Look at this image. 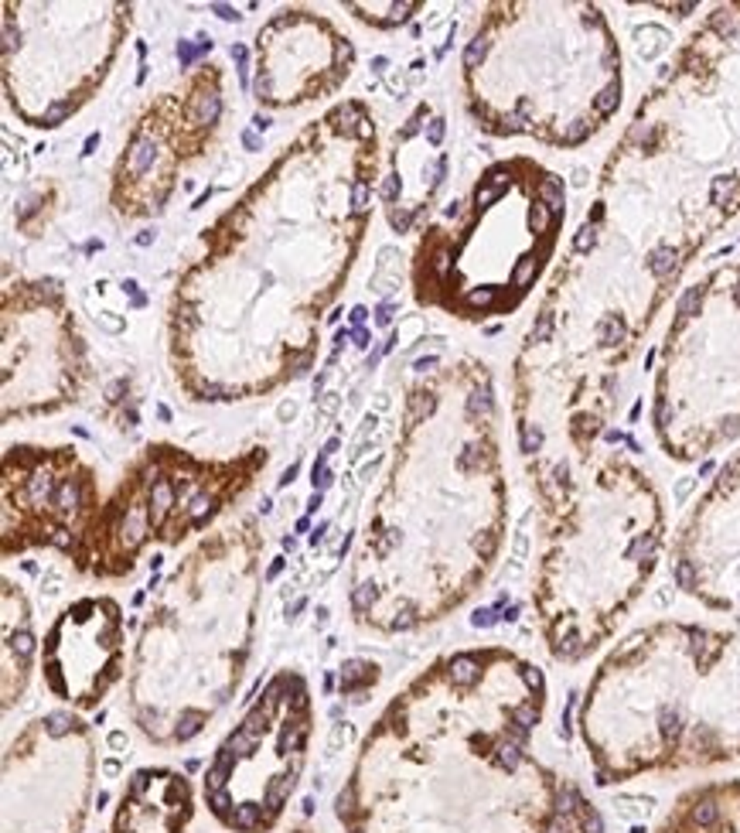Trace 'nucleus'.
I'll return each mask as SVG.
<instances>
[{
    "label": "nucleus",
    "mask_w": 740,
    "mask_h": 833,
    "mask_svg": "<svg viewBox=\"0 0 740 833\" xmlns=\"http://www.w3.org/2000/svg\"><path fill=\"white\" fill-rule=\"evenodd\" d=\"M222 83V65L201 62L178 86L147 102L113 164L109 205L120 219H150L164 212L181 171L208 154L225 113Z\"/></svg>",
    "instance_id": "nucleus-14"
},
{
    "label": "nucleus",
    "mask_w": 740,
    "mask_h": 833,
    "mask_svg": "<svg viewBox=\"0 0 740 833\" xmlns=\"http://www.w3.org/2000/svg\"><path fill=\"white\" fill-rule=\"evenodd\" d=\"M38 673L45 690L69 711H96L130 673L120 601L109 594L69 601L41 639Z\"/></svg>",
    "instance_id": "nucleus-19"
},
{
    "label": "nucleus",
    "mask_w": 740,
    "mask_h": 833,
    "mask_svg": "<svg viewBox=\"0 0 740 833\" xmlns=\"http://www.w3.org/2000/svg\"><path fill=\"white\" fill-rule=\"evenodd\" d=\"M267 533L256 516L208 530L144 612L126 714L154 748H185L243 686L263 601Z\"/></svg>",
    "instance_id": "nucleus-6"
},
{
    "label": "nucleus",
    "mask_w": 740,
    "mask_h": 833,
    "mask_svg": "<svg viewBox=\"0 0 740 833\" xmlns=\"http://www.w3.org/2000/svg\"><path fill=\"white\" fill-rule=\"evenodd\" d=\"M0 704L3 711H14L31 683L34 662L41 659V639L34 632V612L27 594L21 591V584H14L10 577H3L0 587Z\"/></svg>",
    "instance_id": "nucleus-22"
},
{
    "label": "nucleus",
    "mask_w": 740,
    "mask_h": 833,
    "mask_svg": "<svg viewBox=\"0 0 740 833\" xmlns=\"http://www.w3.org/2000/svg\"><path fill=\"white\" fill-rule=\"evenodd\" d=\"M375 178V116L345 99L201 232L168 311L171 366L191 400H249L307 369L366 239Z\"/></svg>",
    "instance_id": "nucleus-1"
},
{
    "label": "nucleus",
    "mask_w": 740,
    "mask_h": 833,
    "mask_svg": "<svg viewBox=\"0 0 740 833\" xmlns=\"http://www.w3.org/2000/svg\"><path fill=\"white\" fill-rule=\"evenodd\" d=\"M651 431L679 464L740 437V257L710 267L675 301L651 382Z\"/></svg>",
    "instance_id": "nucleus-11"
},
{
    "label": "nucleus",
    "mask_w": 740,
    "mask_h": 833,
    "mask_svg": "<svg viewBox=\"0 0 740 833\" xmlns=\"http://www.w3.org/2000/svg\"><path fill=\"white\" fill-rule=\"evenodd\" d=\"M198 799L185 772L168 765L133 768L116 810L109 833H188Z\"/></svg>",
    "instance_id": "nucleus-21"
},
{
    "label": "nucleus",
    "mask_w": 740,
    "mask_h": 833,
    "mask_svg": "<svg viewBox=\"0 0 740 833\" xmlns=\"http://www.w3.org/2000/svg\"><path fill=\"white\" fill-rule=\"evenodd\" d=\"M3 424L72 407L89 382V352L62 280L3 287Z\"/></svg>",
    "instance_id": "nucleus-16"
},
{
    "label": "nucleus",
    "mask_w": 740,
    "mask_h": 833,
    "mask_svg": "<svg viewBox=\"0 0 740 833\" xmlns=\"http://www.w3.org/2000/svg\"><path fill=\"white\" fill-rule=\"evenodd\" d=\"M133 21L130 3H3V93L14 116L55 130L106 83Z\"/></svg>",
    "instance_id": "nucleus-12"
},
{
    "label": "nucleus",
    "mask_w": 740,
    "mask_h": 833,
    "mask_svg": "<svg viewBox=\"0 0 740 833\" xmlns=\"http://www.w3.org/2000/svg\"><path fill=\"white\" fill-rule=\"evenodd\" d=\"M508 537V478L491 369L423 372L348 563V615L375 636L444 622L491 577Z\"/></svg>",
    "instance_id": "nucleus-3"
},
{
    "label": "nucleus",
    "mask_w": 740,
    "mask_h": 833,
    "mask_svg": "<svg viewBox=\"0 0 740 833\" xmlns=\"http://www.w3.org/2000/svg\"><path fill=\"white\" fill-rule=\"evenodd\" d=\"M597 786L740 761V622L658 618L604 656L580 704Z\"/></svg>",
    "instance_id": "nucleus-5"
},
{
    "label": "nucleus",
    "mask_w": 740,
    "mask_h": 833,
    "mask_svg": "<svg viewBox=\"0 0 740 833\" xmlns=\"http://www.w3.org/2000/svg\"><path fill=\"white\" fill-rule=\"evenodd\" d=\"M352 69L348 34L307 7H287L256 31L253 96L267 109H293L338 93Z\"/></svg>",
    "instance_id": "nucleus-18"
},
{
    "label": "nucleus",
    "mask_w": 740,
    "mask_h": 833,
    "mask_svg": "<svg viewBox=\"0 0 740 833\" xmlns=\"http://www.w3.org/2000/svg\"><path fill=\"white\" fill-rule=\"evenodd\" d=\"M651 833H740V779L689 786Z\"/></svg>",
    "instance_id": "nucleus-23"
},
{
    "label": "nucleus",
    "mask_w": 740,
    "mask_h": 833,
    "mask_svg": "<svg viewBox=\"0 0 740 833\" xmlns=\"http://www.w3.org/2000/svg\"><path fill=\"white\" fill-rule=\"evenodd\" d=\"M740 215V3L679 45L614 144L583 226L672 277Z\"/></svg>",
    "instance_id": "nucleus-4"
},
{
    "label": "nucleus",
    "mask_w": 740,
    "mask_h": 833,
    "mask_svg": "<svg viewBox=\"0 0 740 833\" xmlns=\"http://www.w3.org/2000/svg\"><path fill=\"white\" fill-rule=\"evenodd\" d=\"M672 581L699 608L740 618V451L682 519L672 543Z\"/></svg>",
    "instance_id": "nucleus-20"
},
{
    "label": "nucleus",
    "mask_w": 740,
    "mask_h": 833,
    "mask_svg": "<svg viewBox=\"0 0 740 833\" xmlns=\"http://www.w3.org/2000/svg\"><path fill=\"white\" fill-rule=\"evenodd\" d=\"M290 833H311V830H307V827H293Z\"/></svg>",
    "instance_id": "nucleus-25"
},
{
    "label": "nucleus",
    "mask_w": 740,
    "mask_h": 833,
    "mask_svg": "<svg viewBox=\"0 0 740 833\" xmlns=\"http://www.w3.org/2000/svg\"><path fill=\"white\" fill-rule=\"evenodd\" d=\"M461 83L484 133L576 151L621 109L625 58L597 3H488Z\"/></svg>",
    "instance_id": "nucleus-8"
},
{
    "label": "nucleus",
    "mask_w": 740,
    "mask_h": 833,
    "mask_svg": "<svg viewBox=\"0 0 740 833\" xmlns=\"http://www.w3.org/2000/svg\"><path fill=\"white\" fill-rule=\"evenodd\" d=\"M546 676L505 646L458 649L389 697L335 796L341 833H604L536 755Z\"/></svg>",
    "instance_id": "nucleus-2"
},
{
    "label": "nucleus",
    "mask_w": 740,
    "mask_h": 833,
    "mask_svg": "<svg viewBox=\"0 0 740 833\" xmlns=\"http://www.w3.org/2000/svg\"><path fill=\"white\" fill-rule=\"evenodd\" d=\"M267 464V444H249L222 458L194 455L168 441L144 444L69 554L72 570L89 581L130 577L150 550L178 547L194 533L215 530L260 482Z\"/></svg>",
    "instance_id": "nucleus-10"
},
{
    "label": "nucleus",
    "mask_w": 740,
    "mask_h": 833,
    "mask_svg": "<svg viewBox=\"0 0 740 833\" xmlns=\"http://www.w3.org/2000/svg\"><path fill=\"white\" fill-rule=\"evenodd\" d=\"M106 495L76 444H7L0 475V556L72 554Z\"/></svg>",
    "instance_id": "nucleus-17"
},
{
    "label": "nucleus",
    "mask_w": 740,
    "mask_h": 833,
    "mask_svg": "<svg viewBox=\"0 0 740 833\" xmlns=\"http://www.w3.org/2000/svg\"><path fill=\"white\" fill-rule=\"evenodd\" d=\"M314 738V697L300 669H277L212 751L201 803L225 833H273L300 786Z\"/></svg>",
    "instance_id": "nucleus-13"
},
{
    "label": "nucleus",
    "mask_w": 740,
    "mask_h": 833,
    "mask_svg": "<svg viewBox=\"0 0 740 833\" xmlns=\"http://www.w3.org/2000/svg\"><path fill=\"white\" fill-rule=\"evenodd\" d=\"M359 21L375 24V28H396L403 21H410L416 10H423V3H345Z\"/></svg>",
    "instance_id": "nucleus-24"
},
{
    "label": "nucleus",
    "mask_w": 740,
    "mask_h": 833,
    "mask_svg": "<svg viewBox=\"0 0 740 833\" xmlns=\"http://www.w3.org/2000/svg\"><path fill=\"white\" fill-rule=\"evenodd\" d=\"M529 482L539 499L532 612L556 662H580L618 632L651 584L665 502L645 468L604 448Z\"/></svg>",
    "instance_id": "nucleus-7"
},
{
    "label": "nucleus",
    "mask_w": 740,
    "mask_h": 833,
    "mask_svg": "<svg viewBox=\"0 0 740 833\" xmlns=\"http://www.w3.org/2000/svg\"><path fill=\"white\" fill-rule=\"evenodd\" d=\"M566 222V188L515 154L478 175L467 198L430 222L413 253L416 304L481 325L522 307L546 274Z\"/></svg>",
    "instance_id": "nucleus-9"
},
{
    "label": "nucleus",
    "mask_w": 740,
    "mask_h": 833,
    "mask_svg": "<svg viewBox=\"0 0 740 833\" xmlns=\"http://www.w3.org/2000/svg\"><path fill=\"white\" fill-rule=\"evenodd\" d=\"M99 748L79 711L31 717L3 751L0 833H82Z\"/></svg>",
    "instance_id": "nucleus-15"
}]
</instances>
